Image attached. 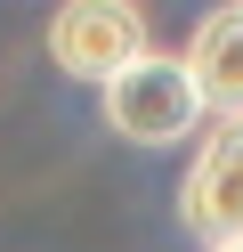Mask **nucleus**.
I'll list each match as a JSON object with an SVG mask.
<instances>
[{
    "instance_id": "20e7f679",
    "label": "nucleus",
    "mask_w": 243,
    "mask_h": 252,
    "mask_svg": "<svg viewBox=\"0 0 243 252\" xmlns=\"http://www.w3.org/2000/svg\"><path fill=\"white\" fill-rule=\"evenodd\" d=\"M187 82L219 122L243 114V8H211L187 41Z\"/></svg>"
},
{
    "instance_id": "f257e3e1",
    "label": "nucleus",
    "mask_w": 243,
    "mask_h": 252,
    "mask_svg": "<svg viewBox=\"0 0 243 252\" xmlns=\"http://www.w3.org/2000/svg\"><path fill=\"white\" fill-rule=\"evenodd\" d=\"M194 114H203V98H194V82H187V57L146 49L138 65H122L106 82V122L130 147H178V138L194 130Z\"/></svg>"
},
{
    "instance_id": "423d86ee",
    "label": "nucleus",
    "mask_w": 243,
    "mask_h": 252,
    "mask_svg": "<svg viewBox=\"0 0 243 252\" xmlns=\"http://www.w3.org/2000/svg\"><path fill=\"white\" fill-rule=\"evenodd\" d=\"M235 8H243V0H235Z\"/></svg>"
},
{
    "instance_id": "7ed1b4c3",
    "label": "nucleus",
    "mask_w": 243,
    "mask_h": 252,
    "mask_svg": "<svg viewBox=\"0 0 243 252\" xmlns=\"http://www.w3.org/2000/svg\"><path fill=\"white\" fill-rule=\"evenodd\" d=\"M178 220L194 228V244L219 252V244H243V114L219 122L194 155L187 187H178Z\"/></svg>"
},
{
    "instance_id": "39448f33",
    "label": "nucleus",
    "mask_w": 243,
    "mask_h": 252,
    "mask_svg": "<svg viewBox=\"0 0 243 252\" xmlns=\"http://www.w3.org/2000/svg\"><path fill=\"white\" fill-rule=\"evenodd\" d=\"M219 252H243V244H219Z\"/></svg>"
},
{
    "instance_id": "f03ea898",
    "label": "nucleus",
    "mask_w": 243,
    "mask_h": 252,
    "mask_svg": "<svg viewBox=\"0 0 243 252\" xmlns=\"http://www.w3.org/2000/svg\"><path fill=\"white\" fill-rule=\"evenodd\" d=\"M49 57H57L73 82H97V90H106L122 65L146 57L138 0H65L57 17H49Z\"/></svg>"
}]
</instances>
